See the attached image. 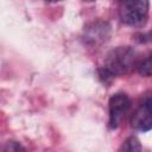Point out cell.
Returning <instances> with one entry per match:
<instances>
[{
	"instance_id": "5",
	"label": "cell",
	"mask_w": 152,
	"mask_h": 152,
	"mask_svg": "<svg viewBox=\"0 0 152 152\" xmlns=\"http://www.w3.org/2000/svg\"><path fill=\"white\" fill-rule=\"evenodd\" d=\"M109 27L106 23H94L88 30H87V40L91 43H99L103 42L108 37Z\"/></svg>"
},
{
	"instance_id": "8",
	"label": "cell",
	"mask_w": 152,
	"mask_h": 152,
	"mask_svg": "<svg viewBox=\"0 0 152 152\" xmlns=\"http://www.w3.org/2000/svg\"><path fill=\"white\" fill-rule=\"evenodd\" d=\"M24 150H25V147H23L19 142L13 141V140L7 141L6 145L2 147V151H24Z\"/></svg>"
},
{
	"instance_id": "6",
	"label": "cell",
	"mask_w": 152,
	"mask_h": 152,
	"mask_svg": "<svg viewBox=\"0 0 152 152\" xmlns=\"http://www.w3.org/2000/svg\"><path fill=\"white\" fill-rule=\"evenodd\" d=\"M137 70L142 77H152V53L138 63Z\"/></svg>"
},
{
	"instance_id": "7",
	"label": "cell",
	"mask_w": 152,
	"mask_h": 152,
	"mask_svg": "<svg viewBox=\"0 0 152 152\" xmlns=\"http://www.w3.org/2000/svg\"><path fill=\"white\" fill-rule=\"evenodd\" d=\"M141 150V145H140V141L138 140V138L135 137H129L127 138L122 145L120 146L119 151H140Z\"/></svg>"
},
{
	"instance_id": "2",
	"label": "cell",
	"mask_w": 152,
	"mask_h": 152,
	"mask_svg": "<svg viewBox=\"0 0 152 152\" xmlns=\"http://www.w3.org/2000/svg\"><path fill=\"white\" fill-rule=\"evenodd\" d=\"M148 0H119V17L132 27H142L148 20Z\"/></svg>"
},
{
	"instance_id": "1",
	"label": "cell",
	"mask_w": 152,
	"mask_h": 152,
	"mask_svg": "<svg viewBox=\"0 0 152 152\" xmlns=\"http://www.w3.org/2000/svg\"><path fill=\"white\" fill-rule=\"evenodd\" d=\"M138 66V53L131 46H116L104 57L100 69V76L106 81L128 74Z\"/></svg>"
},
{
	"instance_id": "4",
	"label": "cell",
	"mask_w": 152,
	"mask_h": 152,
	"mask_svg": "<svg viewBox=\"0 0 152 152\" xmlns=\"http://www.w3.org/2000/svg\"><path fill=\"white\" fill-rule=\"evenodd\" d=\"M131 126L140 132L152 129V96L146 97L134 110Z\"/></svg>"
},
{
	"instance_id": "3",
	"label": "cell",
	"mask_w": 152,
	"mask_h": 152,
	"mask_svg": "<svg viewBox=\"0 0 152 152\" xmlns=\"http://www.w3.org/2000/svg\"><path fill=\"white\" fill-rule=\"evenodd\" d=\"M109 107V127L118 128L131 108V100L125 93L114 94L108 102Z\"/></svg>"
},
{
	"instance_id": "9",
	"label": "cell",
	"mask_w": 152,
	"mask_h": 152,
	"mask_svg": "<svg viewBox=\"0 0 152 152\" xmlns=\"http://www.w3.org/2000/svg\"><path fill=\"white\" fill-rule=\"evenodd\" d=\"M45 1H49V2H56V1H59V0H45Z\"/></svg>"
},
{
	"instance_id": "10",
	"label": "cell",
	"mask_w": 152,
	"mask_h": 152,
	"mask_svg": "<svg viewBox=\"0 0 152 152\" xmlns=\"http://www.w3.org/2000/svg\"><path fill=\"white\" fill-rule=\"evenodd\" d=\"M83 1H86V2H94L95 0H83Z\"/></svg>"
}]
</instances>
